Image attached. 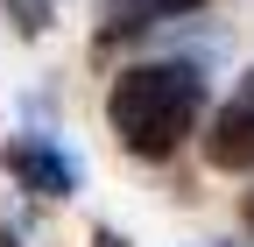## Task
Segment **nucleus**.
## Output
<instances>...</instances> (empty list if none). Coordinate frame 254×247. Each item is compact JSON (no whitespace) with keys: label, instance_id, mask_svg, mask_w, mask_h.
I'll use <instances>...</instances> for the list:
<instances>
[{"label":"nucleus","instance_id":"obj_1","mask_svg":"<svg viewBox=\"0 0 254 247\" xmlns=\"http://www.w3.org/2000/svg\"><path fill=\"white\" fill-rule=\"evenodd\" d=\"M198 113H205L198 64H134L106 92V127L120 134L127 156H141V163L170 156V148L198 127Z\"/></svg>","mask_w":254,"mask_h":247},{"label":"nucleus","instance_id":"obj_2","mask_svg":"<svg viewBox=\"0 0 254 247\" xmlns=\"http://www.w3.org/2000/svg\"><path fill=\"white\" fill-rule=\"evenodd\" d=\"M7 170L28 184V191H43V198H71V184H78V163L64 156L50 134H14L7 141Z\"/></svg>","mask_w":254,"mask_h":247},{"label":"nucleus","instance_id":"obj_3","mask_svg":"<svg viewBox=\"0 0 254 247\" xmlns=\"http://www.w3.org/2000/svg\"><path fill=\"white\" fill-rule=\"evenodd\" d=\"M205 156H212L219 170H247V163H254V71L240 78L233 99L219 106L212 134H205Z\"/></svg>","mask_w":254,"mask_h":247},{"label":"nucleus","instance_id":"obj_4","mask_svg":"<svg viewBox=\"0 0 254 247\" xmlns=\"http://www.w3.org/2000/svg\"><path fill=\"white\" fill-rule=\"evenodd\" d=\"M205 0H113V28H148L155 14H190Z\"/></svg>","mask_w":254,"mask_h":247},{"label":"nucleus","instance_id":"obj_5","mask_svg":"<svg viewBox=\"0 0 254 247\" xmlns=\"http://www.w3.org/2000/svg\"><path fill=\"white\" fill-rule=\"evenodd\" d=\"M92 247H127V240H113V233H99V240H92Z\"/></svg>","mask_w":254,"mask_h":247}]
</instances>
